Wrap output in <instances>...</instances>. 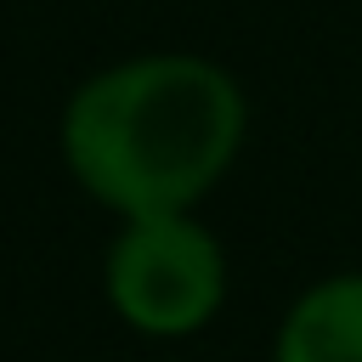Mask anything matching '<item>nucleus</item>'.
<instances>
[{
  "label": "nucleus",
  "mask_w": 362,
  "mask_h": 362,
  "mask_svg": "<svg viewBox=\"0 0 362 362\" xmlns=\"http://www.w3.org/2000/svg\"><path fill=\"white\" fill-rule=\"evenodd\" d=\"M249 136L243 85L198 51H136L85 74L57 119L74 187L119 221L198 209Z\"/></svg>",
  "instance_id": "1"
},
{
  "label": "nucleus",
  "mask_w": 362,
  "mask_h": 362,
  "mask_svg": "<svg viewBox=\"0 0 362 362\" xmlns=\"http://www.w3.org/2000/svg\"><path fill=\"white\" fill-rule=\"evenodd\" d=\"M226 249L192 215H136L119 221L102 255L107 311L141 339H192L226 305Z\"/></svg>",
  "instance_id": "2"
},
{
  "label": "nucleus",
  "mask_w": 362,
  "mask_h": 362,
  "mask_svg": "<svg viewBox=\"0 0 362 362\" xmlns=\"http://www.w3.org/2000/svg\"><path fill=\"white\" fill-rule=\"evenodd\" d=\"M272 362H362V266L305 283L272 334Z\"/></svg>",
  "instance_id": "3"
}]
</instances>
